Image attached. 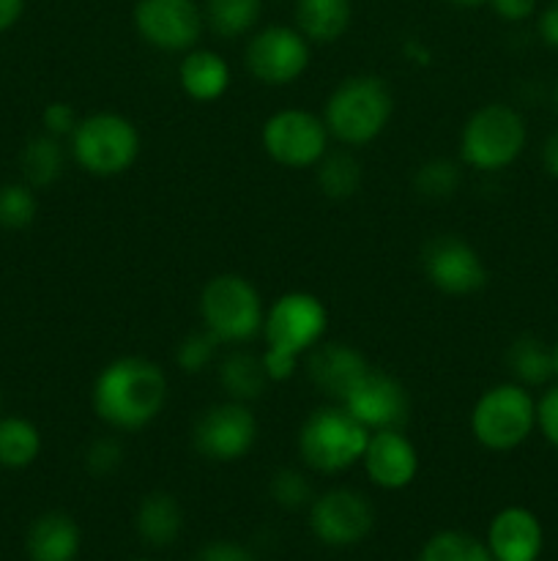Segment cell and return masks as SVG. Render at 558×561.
<instances>
[{"instance_id": "22", "label": "cell", "mask_w": 558, "mask_h": 561, "mask_svg": "<svg viewBox=\"0 0 558 561\" xmlns=\"http://www.w3.org/2000/svg\"><path fill=\"white\" fill-rule=\"evenodd\" d=\"M350 0H295V27L306 42L332 44L350 27Z\"/></svg>"}, {"instance_id": "13", "label": "cell", "mask_w": 558, "mask_h": 561, "mask_svg": "<svg viewBox=\"0 0 558 561\" xmlns=\"http://www.w3.org/2000/svg\"><path fill=\"white\" fill-rule=\"evenodd\" d=\"M375 524V510L364 493L334 488L310 504V529L323 546L348 548L364 540Z\"/></svg>"}, {"instance_id": "20", "label": "cell", "mask_w": 558, "mask_h": 561, "mask_svg": "<svg viewBox=\"0 0 558 561\" xmlns=\"http://www.w3.org/2000/svg\"><path fill=\"white\" fill-rule=\"evenodd\" d=\"M181 91L195 102H217L230 88V66L213 49H189L178 64Z\"/></svg>"}, {"instance_id": "19", "label": "cell", "mask_w": 558, "mask_h": 561, "mask_svg": "<svg viewBox=\"0 0 558 561\" xmlns=\"http://www.w3.org/2000/svg\"><path fill=\"white\" fill-rule=\"evenodd\" d=\"M27 559L31 561H74L82 548V531L66 513H44L27 529Z\"/></svg>"}, {"instance_id": "44", "label": "cell", "mask_w": 558, "mask_h": 561, "mask_svg": "<svg viewBox=\"0 0 558 561\" xmlns=\"http://www.w3.org/2000/svg\"><path fill=\"white\" fill-rule=\"evenodd\" d=\"M553 107H556V113H558V82H556V88H553Z\"/></svg>"}, {"instance_id": "32", "label": "cell", "mask_w": 558, "mask_h": 561, "mask_svg": "<svg viewBox=\"0 0 558 561\" xmlns=\"http://www.w3.org/2000/svg\"><path fill=\"white\" fill-rule=\"evenodd\" d=\"M219 345L222 343H219L208 329L186 334V337L181 340L178 351H175V362H178V367L184 373H202L213 359H217Z\"/></svg>"}, {"instance_id": "35", "label": "cell", "mask_w": 558, "mask_h": 561, "mask_svg": "<svg viewBox=\"0 0 558 561\" xmlns=\"http://www.w3.org/2000/svg\"><path fill=\"white\" fill-rule=\"evenodd\" d=\"M42 124H44V131H47V135L63 140V137L74 135L77 124H80V115H77V110L71 107V104L53 102V104H47V107H44Z\"/></svg>"}, {"instance_id": "3", "label": "cell", "mask_w": 558, "mask_h": 561, "mask_svg": "<svg viewBox=\"0 0 558 561\" xmlns=\"http://www.w3.org/2000/svg\"><path fill=\"white\" fill-rule=\"evenodd\" d=\"M392 113L394 96L388 82L377 75H356L328 93L321 118L334 140L359 148L386 129Z\"/></svg>"}, {"instance_id": "38", "label": "cell", "mask_w": 558, "mask_h": 561, "mask_svg": "<svg viewBox=\"0 0 558 561\" xmlns=\"http://www.w3.org/2000/svg\"><path fill=\"white\" fill-rule=\"evenodd\" d=\"M503 22H525L536 11V0H487Z\"/></svg>"}, {"instance_id": "9", "label": "cell", "mask_w": 558, "mask_h": 561, "mask_svg": "<svg viewBox=\"0 0 558 561\" xmlns=\"http://www.w3.org/2000/svg\"><path fill=\"white\" fill-rule=\"evenodd\" d=\"M257 433L260 425L255 411L239 400H224L197 416L191 427V447L213 463H233L252 453Z\"/></svg>"}, {"instance_id": "40", "label": "cell", "mask_w": 558, "mask_h": 561, "mask_svg": "<svg viewBox=\"0 0 558 561\" xmlns=\"http://www.w3.org/2000/svg\"><path fill=\"white\" fill-rule=\"evenodd\" d=\"M25 11V0H0V33L14 27Z\"/></svg>"}, {"instance_id": "1", "label": "cell", "mask_w": 558, "mask_h": 561, "mask_svg": "<svg viewBox=\"0 0 558 561\" xmlns=\"http://www.w3.org/2000/svg\"><path fill=\"white\" fill-rule=\"evenodd\" d=\"M167 376L146 356H120L93 381V411L107 427L135 433L151 425L167 403Z\"/></svg>"}, {"instance_id": "16", "label": "cell", "mask_w": 558, "mask_h": 561, "mask_svg": "<svg viewBox=\"0 0 558 561\" xmlns=\"http://www.w3.org/2000/svg\"><path fill=\"white\" fill-rule=\"evenodd\" d=\"M361 463L372 485L383 491H403L419 474V453L403 431L370 433Z\"/></svg>"}, {"instance_id": "11", "label": "cell", "mask_w": 558, "mask_h": 561, "mask_svg": "<svg viewBox=\"0 0 558 561\" xmlns=\"http://www.w3.org/2000/svg\"><path fill=\"white\" fill-rule=\"evenodd\" d=\"M310 42L299 27L290 25H268L252 33L244 49L246 71L257 82L271 88H282L299 80L310 66Z\"/></svg>"}, {"instance_id": "45", "label": "cell", "mask_w": 558, "mask_h": 561, "mask_svg": "<svg viewBox=\"0 0 558 561\" xmlns=\"http://www.w3.org/2000/svg\"><path fill=\"white\" fill-rule=\"evenodd\" d=\"M0 411H3V392H0Z\"/></svg>"}, {"instance_id": "30", "label": "cell", "mask_w": 558, "mask_h": 561, "mask_svg": "<svg viewBox=\"0 0 558 561\" xmlns=\"http://www.w3.org/2000/svg\"><path fill=\"white\" fill-rule=\"evenodd\" d=\"M414 186L427 201H446L460 186V168L452 159H427L414 175Z\"/></svg>"}, {"instance_id": "41", "label": "cell", "mask_w": 558, "mask_h": 561, "mask_svg": "<svg viewBox=\"0 0 558 561\" xmlns=\"http://www.w3.org/2000/svg\"><path fill=\"white\" fill-rule=\"evenodd\" d=\"M542 164L553 179H558V131L547 135L545 146H542Z\"/></svg>"}, {"instance_id": "7", "label": "cell", "mask_w": 558, "mask_h": 561, "mask_svg": "<svg viewBox=\"0 0 558 561\" xmlns=\"http://www.w3.org/2000/svg\"><path fill=\"white\" fill-rule=\"evenodd\" d=\"M528 129L523 115L509 104H485L465 121L460 131V159L468 168L496 173L523 153Z\"/></svg>"}, {"instance_id": "43", "label": "cell", "mask_w": 558, "mask_h": 561, "mask_svg": "<svg viewBox=\"0 0 558 561\" xmlns=\"http://www.w3.org/2000/svg\"><path fill=\"white\" fill-rule=\"evenodd\" d=\"M550 354H553V376L558 378V340L550 345Z\"/></svg>"}, {"instance_id": "18", "label": "cell", "mask_w": 558, "mask_h": 561, "mask_svg": "<svg viewBox=\"0 0 558 561\" xmlns=\"http://www.w3.org/2000/svg\"><path fill=\"white\" fill-rule=\"evenodd\" d=\"M485 546L496 561H536L545 546V535L531 510L507 507L490 520Z\"/></svg>"}, {"instance_id": "36", "label": "cell", "mask_w": 558, "mask_h": 561, "mask_svg": "<svg viewBox=\"0 0 558 561\" xmlns=\"http://www.w3.org/2000/svg\"><path fill=\"white\" fill-rule=\"evenodd\" d=\"M536 427L558 449V383L547 389L539 403H536Z\"/></svg>"}, {"instance_id": "12", "label": "cell", "mask_w": 558, "mask_h": 561, "mask_svg": "<svg viewBox=\"0 0 558 561\" xmlns=\"http://www.w3.org/2000/svg\"><path fill=\"white\" fill-rule=\"evenodd\" d=\"M202 9L195 0H137L135 31L162 53H189L202 36Z\"/></svg>"}, {"instance_id": "23", "label": "cell", "mask_w": 558, "mask_h": 561, "mask_svg": "<svg viewBox=\"0 0 558 561\" xmlns=\"http://www.w3.org/2000/svg\"><path fill=\"white\" fill-rule=\"evenodd\" d=\"M219 387L224 389L228 400L252 403L260 398L268 387V373L260 356L249 351H233L219 362Z\"/></svg>"}, {"instance_id": "37", "label": "cell", "mask_w": 558, "mask_h": 561, "mask_svg": "<svg viewBox=\"0 0 558 561\" xmlns=\"http://www.w3.org/2000/svg\"><path fill=\"white\" fill-rule=\"evenodd\" d=\"M195 561H257L255 553L249 551L246 546L233 540H217V542H208L197 551Z\"/></svg>"}, {"instance_id": "34", "label": "cell", "mask_w": 558, "mask_h": 561, "mask_svg": "<svg viewBox=\"0 0 558 561\" xmlns=\"http://www.w3.org/2000/svg\"><path fill=\"white\" fill-rule=\"evenodd\" d=\"M120 463H124V447L118 438L102 436L85 449V469L93 477H109L120 469Z\"/></svg>"}, {"instance_id": "14", "label": "cell", "mask_w": 558, "mask_h": 561, "mask_svg": "<svg viewBox=\"0 0 558 561\" xmlns=\"http://www.w3.org/2000/svg\"><path fill=\"white\" fill-rule=\"evenodd\" d=\"M339 405L348 409L370 433L403 431L410 420V398L405 383L377 367H370Z\"/></svg>"}, {"instance_id": "25", "label": "cell", "mask_w": 558, "mask_h": 561, "mask_svg": "<svg viewBox=\"0 0 558 561\" xmlns=\"http://www.w3.org/2000/svg\"><path fill=\"white\" fill-rule=\"evenodd\" d=\"M509 373L520 387H545L553 376V354L550 345L545 340L534 337V334H520L507 351Z\"/></svg>"}, {"instance_id": "29", "label": "cell", "mask_w": 558, "mask_h": 561, "mask_svg": "<svg viewBox=\"0 0 558 561\" xmlns=\"http://www.w3.org/2000/svg\"><path fill=\"white\" fill-rule=\"evenodd\" d=\"M419 561H496L490 548L465 531H438L421 548Z\"/></svg>"}, {"instance_id": "27", "label": "cell", "mask_w": 558, "mask_h": 561, "mask_svg": "<svg viewBox=\"0 0 558 561\" xmlns=\"http://www.w3.org/2000/svg\"><path fill=\"white\" fill-rule=\"evenodd\" d=\"M361 179L364 175H361L359 159L350 151H345V148H339V151L328 148L321 162L315 164L317 186L332 201H348V197H353L359 192Z\"/></svg>"}, {"instance_id": "2", "label": "cell", "mask_w": 558, "mask_h": 561, "mask_svg": "<svg viewBox=\"0 0 558 561\" xmlns=\"http://www.w3.org/2000/svg\"><path fill=\"white\" fill-rule=\"evenodd\" d=\"M328 329V310L317 296L306 290H290L282 294L266 310L263 321V343L266 351L260 354L268 381H288L299 367V356L310 354L323 340Z\"/></svg>"}, {"instance_id": "46", "label": "cell", "mask_w": 558, "mask_h": 561, "mask_svg": "<svg viewBox=\"0 0 558 561\" xmlns=\"http://www.w3.org/2000/svg\"><path fill=\"white\" fill-rule=\"evenodd\" d=\"M135 561H148V559H135Z\"/></svg>"}, {"instance_id": "28", "label": "cell", "mask_w": 558, "mask_h": 561, "mask_svg": "<svg viewBox=\"0 0 558 561\" xmlns=\"http://www.w3.org/2000/svg\"><path fill=\"white\" fill-rule=\"evenodd\" d=\"M263 0H206L202 20L219 38L246 36L257 25Z\"/></svg>"}, {"instance_id": "24", "label": "cell", "mask_w": 558, "mask_h": 561, "mask_svg": "<svg viewBox=\"0 0 558 561\" xmlns=\"http://www.w3.org/2000/svg\"><path fill=\"white\" fill-rule=\"evenodd\" d=\"M20 168L22 175H25V184L33 186V190L53 186L63 175L66 168V151L58 137L47 135V131L31 137L20 153Z\"/></svg>"}, {"instance_id": "31", "label": "cell", "mask_w": 558, "mask_h": 561, "mask_svg": "<svg viewBox=\"0 0 558 561\" xmlns=\"http://www.w3.org/2000/svg\"><path fill=\"white\" fill-rule=\"evenodd\" d=\"M38 201L36 190L27 184L0 186V228L22 230L36 219Z\"/></svg>"}, {"instance_id": "15", "label": "cell", "mask_w": 558, "mask_h": 561, "mask_svg": "<svg viewBox=\"0 0 558 561\" xmlns=\"http://www.w3.org/2000/svg\"><path fill=\"white\" fill-rule=\"evenodd\" d=\"M421 268L432 288L446 296H470L487 283L485 261L463 236L443 233L427 241L421 252Z\"/></svg>"}, {"instance_id": "6", "label": "cell", "mask_w": 558, "mask_h": 561, "mask_svg": "<svg viewBox=\"0 0 558 561\" xmlns=\"http://www.w3.org/2000/svg\"><path fill=\"white\" fill-rule=\"evenodd\" d=\"M69 140L71 159L96 179L124 175L140 157V131L120 113H93L80 118Z\"/></svg>"}, {"instance_id": "33", "label": "cell", "mask_w": 558, "mask_h": 561, "mask_svg": "<svg viewBox=\"0 0 558 561\" xmlns=\"http://www.w3.org/2000/svg\"><path fill=\"white\" fill-rule=\"evenodd\" d=\"M274 502L284 510H301L306 504H312V488L301 471L295 469H279L271 477V485H268Z\"/></svg>"}, {"instance_id": "26", "label": "cell", "mask_w": 558, "mask_h": 561, "mask_svg": "<svg viewBox=\"0 0 558 561\" xmlns=\"http://www.w3.org/2000/svg\"><path fill=\"white\" fill-rule=\"evenodd\" d=\"M42 453V433L25 416H0V466L27 469Z\"/></svg>"}, {"instance_id": "5", "label": "cell", "mask_w": 558, "mask_h": 561, "mask_svg": "<svg viewBox=\"0 0 558 561\" xmlns=\"http://www.w3.org/2000/svg\"><path fill=\"white\" fill-rule=\"evenodd\" d=\"M202 329L219 343L244 345L260 337L266 307L260 290L241 274H217L206 283L200 294Z\"/></svg>"}, {"instance_id": "42", "label": "cell", "mask_w": 558, "mask_h": 561, "mask_svg": "<svg viewBox=\"0 0 558 561\" xmlns=\"http://www.w3.org/2000/svg\"><path fill=\"white\" fill-rule=\"evenodd\" d=\"M452 5H460V9H476V5H485L487 0H449Z\"/></svg>"}, {"instance_id": "39", "label": "cell", "mask_w": 558, "mask_h": 561, "mask_svg": "<svg viewBox=\"0 0 558 561\" xmlns=\"http://www.w3.org/2000/svg\"><path fill=\"white\" fill-rule=\"evenodd\" d=\"M536 27H539L542 42H545L547 47L558 49V0H553V3L542 11Z\"/></svg>"}, {"instance_id": "10", "label": "cell", "mask_w": 558, "mask_h": 561, "mask_svg": "<svg viewBox=\"0 0 558 561\" xmlns=\"http://www.w3.org/2000/svg\"><path fill=\"white\" fill-rule=\"evenodd\" d=\"M260 140L274 162L290 170H304L321 162L323 153L328 151L332 135H328L321 115L310 113V110L288 107L277 110L263 124Z\"/></svg>"}, {"instance_id": "21", "label": "cell", "mask_w": 558, "mask_h": 561, "mask_svg": "<svg viewBox=\"0 0 558 561\" xmlns=\"http://www.w3.org/2000/svg\"><path fill=\"white\" fill-rule=\"evenodd\" d=\"M137 535L146 546L151 548H167L173 546L184 529V510H181L178 499L170 493L156 491L148 493L140 502L135 515Z\"/></svg>"}, {"instance_id": "4", "label": "cell", "mask_w": 558, "mask_h": 561, "mask_svg": "<svg viewBox=\"0 0 558 561\" xmlns=\"http://www.w3.org/2000/svg\"><path fill=\"white\" fill-rule=\"evenodd\" d=\"M370 431L339 403L321 405L299 431V455L317 474H339L361 463Z\"/></svg>"}, {"instance_id": "17", "label": "cell", "mask_w": 558, "mask_h": 561, "mask_svg": "<svg viewBox=\"0 0 558 561\" xmlns=\"http://www.w3.org/2000/svg\"><path fill=\"white\" fill-rule=\"evenodd\" d=\"M370 362L359 348L345 343H317L306 354V376L315 383L317 392L326 394L332 403H342L345 394L359 383V378L370 370Z\"/></svg>"}, {"instance_id": "8", "label": "cell", "mask_w": 558, "mask_h": 561, "mask_svg": "<svg viewBox=\"0 0 558 561\" xmlns=\"http://www.w3.org/2000/svg\"><path fill=\"white\" fill-rule=\"evenodd\" d=\"M536 427V400L518 381L487 389L470 411V433L490 453L520 447Z\"/></svg>"}]
</instances>
